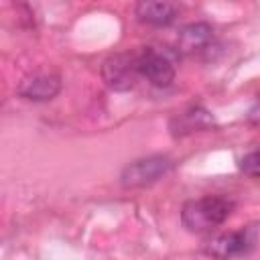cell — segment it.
Instances as JSON below:
<instances>
[{
    "mask_svg": "<svg viewBox=\"0 0 260 260\" xmlns=\"http://www.w3.org/2000/svg\"><path fill=\"white\" fill-rule=\"evenodd\" d=\"M234 209L228 197L207 195L201 199H191L181 209V221L189 232H207L223 223Z\"/></svg>",
    "mask_w": 260,
    "mask_h": 260,
    "instance_id": "1",
    "label": "cell"
},
{
    "mask_svg": "<svg viewBox=\"0 0 260 260\" xmlns=\"http://www.w3.org/2000/svg\"><path fill=\"white\" fill-rule=\"evenodd\" d=\"M173 169V162L167 156H148L130 162L122 171V185L124 187H146L162 179Z\"/></svg>",
    "mask_w": 260,
    "mask_h": 260,
    "instance_id": "2",
    "label": "cell"
},
{
    "mask_svg": "<svg viewBox=\"0 0 260 260\" xmlns=\"http://www.w3.org/2000/svg\"><path fill=\"white\" fill-rule=\"evenodd\" d=\"M136 67H138V75L146 77L152 85L158 87H167L175 79V65L171 57L152 47H146L136 55Z\"/></svg>",
    "mask_w": 260,
    "mask_h": 260,
    "instance_id": "3",
    "label": "cell"
},
{
    "mask_svg": "<svg viewBox=\"0 0 260 260\" xmlns=\"http://www.w3.org/2000/svg\"><path fill=\"white\" fill-rule=\"evenodd\" d=\"M136 75H138L136 55H112L102 65L104 81L118 91L130 89L136 81Z\"/></svg>",
    "mask_w": 260,
    "mask_h": 260,
    "instance_id": "4",
    "label": "cell"
},
{
    "mask_svg": "<svg viewBox=\"0 0 260 260\" xmlns=\"http://www.w3.org/2000/svg\"><path fill=\"white\" fill-rule=\"evenodd\" d=\"M252 248V236L248 230L242 232H232V234H219L213 236L205 244V254L217 258V260H230L236 256H242Z\"/></svg>",
    "mask_w": 260,
    "mask_h": 260,
    "instance_id": "5",
    "label": "cell"
},
{
    "mask_svg": "<svg viewBox=\"0 0 260 260\" xmlns=\"http://www.w3.org/2000/svg\"><path fill=\"white\" fill-rule=\"evenodd\" d=\"M61 89V79L57 75H30L24 77L18 85V95L32 102H47L53 100Z\"/></svg>",
    "mask_w": 260,
    "mask_h": 260,
    "instance_id": "6",
    "label": "cell"
},
{
    "mask_svg": "<svg viewBox=\"0 0 260 260\" xmlns=\"http://www.w3.org/2000/svg\"><path fill=\"white\" fill-rule=\"evenodd\" d=\"M211 41H213V28L207 22H193L181 28L177 37V51L191 55V53L207 49Z\"/></svg>",
    "mask_w": 260,
    "mask_h": 260,
    "instance_id": "7",
    "label": "cell"
},
{
    "mask_svg": "<svg viewBox=\"0 0 260 260\" xmlns=\"http://www.w3.org/2000/svg\"><path fill=\"white\" fill-rule=\"evenodd\" d=\"M211 124H213V118H211V114L207 110H203V108H189V110L177 114L171 120V130H173V134L183 136V134L205 130Z\"/></svg>",
    "mask_w": 260,
    "mask_h": 260,
    "instance_id": "8",
    "label": "cell"
},
{
    "mask_svg": "<svg viewBox=\"0 0 260 260\" xmlns=\"http://www.w3.org/2000/svg\"><path fill=\"white\" fill-rule=\"evenodd\" d=\"M179 14V8L171 2H138L136 4V16L142 22L154 24V26H167L171 24Z\"/></svg>",
    "mask_w": 260,
    "mask_h": 260,
    "instance_id": "9",
    "label": "cell"
},
{
    "mask_svg": "<svg viewBox=\"0 0 260 260\" xmlns=\"http://www.w3.org/2000/svg\"><path fill=\"white\" fill-rule=\"evenodd\" d=\"M240 169H242L246 175L260 179V150H256V152H248V154L240 160Z\"/></svg>",
    "mask_w": 260,
    "mask_h": 260,
    "instance_id": "10",
    "label": "cell"
},
{
    "mask_svg": "<svg viewBox=\"0 0 260 260\" xmlns=\"http://www.w3.org/2000/svg\"><path fill=\"white\" fill-rule=\"evenodd\" d=\"M248 122H252V124H260V100L248 110Z\"/></svg>",
    "mask_w": 260,
    "mask_h": 260,
    "instance_id": "11",
    "label": "cell"
}]
</instances>
